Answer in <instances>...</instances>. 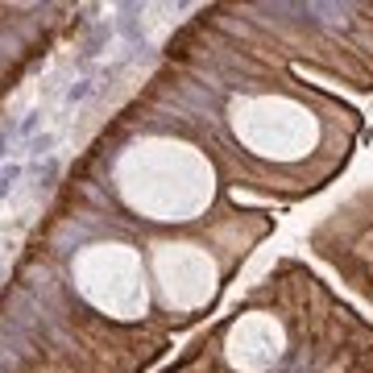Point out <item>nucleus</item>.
Returning <instances> with one entry per match:
<instances>
[{"label": "nucleus", "mask_w": 373, "mask_h": 373, "mask_svg": "<svg viewBox=\"0 0 373 373\" xmlns=\"http://www.w3.org/2000/svg\"><path fill=\"white\" fill-rule=\"evenodd\" d=\"M121 208L154 229H195L220 203V166L179 133H145L112 162Z\"/></svg>", "instance_id": "obj_2"}, {"label": "nucleus", "mask_w": 373, "mask_h": 373, "mask_svg": "<svg viewBox=\"0 0 373 373\" xmlns=\"http://www.w3.org/2000/svg\"><path fill=\"white\" fill-rule=\"evenodd\" d=\"M224 137L233 154L245 158L249 186L274 191V179H303V191H320L307 166L324 154L320 145L336 141V133H357L361 116L320 92L294 83H266L233 92L224 100Z\"/></svg>", "instance_id": "obj_1"}, {"label": "nucleus", "mask_w": 373, "mask_h": 373, "mask_svg": "<svg viewBox=\"0 0 373 373\" xmlns=\"http://www.w3.org/2000/svg\"><path fill=\"white\" fill-rule=\"evenodd\" d=\"M75 294L112 324H137L149 316V266L129 240H92L71 257Z\"/></svg>", "instance_id": "obj_4"}, {"label": "nucleus", "mask_w": 373, "mask_h": 373, "mask_svg": "<svg viewBox=\"0 0 373 373\" xmlns=\"http://www.w3.org/2000/svg\"><path fill=\"white\" fill-rule=\"evenodd\" d=\"M92 92V83H79V88H71V92H67V100H71V104H75V100H83V95Z\"/></svg>", "instance_id": "obj_9"}, {"label": "nucleus", "mask_w": 373, "mask_h": 373, "mask_svg": "<svg viewBox=\"0 0 373 373\" xmlns=\"http://www.w3.org/2000/svg\"><path fill=\"white\" fill-rule=\"evenodd\" d=\"M50 145H54V137H34V145H29V154H38V158H42V154H50Z\"/></svg>", "instance_id": "obj_8"}, {"label": "nucleus", "mask_w": 373, "mask_h": 373, "mask_svg": "<svg viewBox=\"0 0 373 373\" xmlns=\"http://www.w3.org/2000/svg\"><path fill=\"white\" fill-rule=\"evenodd\" d=\"M220 353L233 373H270L290 353V332L274 311L249 307V311H236L224 324Z\"/></svg>", "instance_id": "obj_5"}, {"label": "nucleus", "mask_w": 373, "mask_h": 373, "mask_svg": "<svg viewBox=\"0 0 373 373\" xmlns=\"http://www.w3.org/2000/svg\"><path fill=\"white\" fill-rule=\"evenodd\" d=\"M38 121H42V112H25V121L17 125V129H21V137H29V133L38 129Z\"/></svg>", "instance_id": "obj_7"}, {"label": "nucleus", "mask_w": 373, "mask_h": 373, "mask_svg": "<svg viewBox=\"0 0 373 373\" xmlns=\"http://www.w3.org/2000/svg\"><path fill=\"white\" fill-rule=\"evenodd\" d=\"M4 145H8V133H0V158H4V154H8V149H4Z\"/></svg>", "instance_id": "obj_10"}, {"label": "nucleus", "mask_w": 373, "mask_h": 373, "mask_svg": "<svg viewBox=\"0 0 373 373\" xmlns=\"http://www.w3.org/2000/svg\"><path fill=\"white\" fill-rule=\"evenodd\" d=\"M145 266L162 316L179 324L208 316L233 274V262H220V253L199 236H158L145 253Z\"/></svg>", "instance_id": "obj_3"}, {"label": "nucleus", "mask_w": 373, "mask_h": 373, "mask_svg": "<svg viewBox=\"0 0 373 373\" xmlns=\"http://www.w3.org/2000/svg\"><path fill=\"white\" fill-rule=\"evenodd\" d=\"M21 175H25V166H21V162H8V166H0V199H4L13 186L21 183Z\"/></svg>", "instance_id": "obj_6"}]
</instances>
